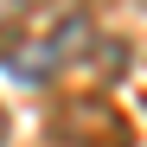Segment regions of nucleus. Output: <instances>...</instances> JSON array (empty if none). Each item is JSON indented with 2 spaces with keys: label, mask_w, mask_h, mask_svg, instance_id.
Listing matches in <instances>:
<instances>
[{
  "label": "nucleus",
  "mask_w": 147,
  "mask_h": 147,
  "mask_svg": "<svg viewBox=\"0 0 147 147\" xmlns=\"http://www.w3.org/2000/svg\"><path fill=\"white\" fill-rule=\"evenodd\" d=\"M38 7H51V0H0V38H13V32H26Z\"/></svg>",
  "instance_id": "1"
},
{
  "label": "nucleus",
  "mask_w": 147,
  "mask_h": 147,
  "mask_svg": "<svg viewBox=\"0 0 147 147\" xmlns=\"http://www.w3.org/2000/svg\"><path fill=\"white\" fill-rule=\"evenodd\" d=\"M0 147H7V109H0Z\"/></svg>",
  "instance_id": "2"
}]
</instances>
